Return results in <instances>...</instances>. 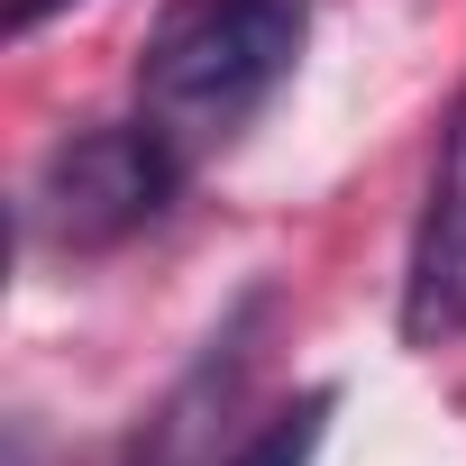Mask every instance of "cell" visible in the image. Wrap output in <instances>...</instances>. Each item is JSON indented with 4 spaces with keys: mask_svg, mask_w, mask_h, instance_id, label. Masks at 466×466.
Instances as JSON below:
<instances>
[{
    "mask_svg": "<svg viewBox=\"0 0 466 466\" xmlns=\"http://www.w3.org/2000/svg\"><path fill=\"white\" fill-rule=\"evenodd\" d=\"M311 0H165L137 46V119L183 156L228 147L302 65Z\"/></svg>",
    "mask_w": 466,
    "mask_h": 466,
    "instance_id": "obj_1",
    "label": "cell"
},
{
    "mask_svg": "<svg viewBox=\"0 0 466 466\" xmlns=\"http://www.w3.org/2000/svg\"><path fill=\"white\" fill-rule=\"evenodd\" d=\"M183 147L156 128V119H101V128H74L37 156L28 174V201H19V228L37 248H65V257H101L137 228H156L183 192Z\"/></svg>",
    "mask_w": 466,
    "mask_h": 466,
    "instance_id": "obj_2",
    "label": "cell"
},
{
    "mask_svg": "<svg viewBox=\"0 0 466 466\" xmlns=\"http://www.w3.org/2000/svg\"><path fill=\"white\" fill-rule=\"evenodd\" d=\"M402 339L411 348H457L466 339V101L439 128L430 192L411 219V257H402Z\"/></svg>",
    "mask_w": 466,
    "mask_h": 466,
    "instance_id": "obj_3",
    "label": "cell"
},
{
    "mask_svg": "<svg viewBox=\"0 0 466 466\" xmlns=\"http://www.w3.org/2000/svg\"><path fill=\"white\" fill-rule=\"evenodd\" d=\"M329 402H339L329 384H320V393H302L293 411H275L238 457H228V466H311V457H320V430H329Z\"/></svg>",
    "mask_w": 466,
    "mask_h": 466,
    "instance_id": "obj_4",
    "label": "cell"
},
{
    "mask_svg": "<svg viewBox=\"0 0 466 466\" xmlns=\"http://www.w3.org/2000/svg\"><path fill=\"white\" fill-rule=\"evenodd\" d=\"M46 10H65V0H10V37H28V28H46Z\"/></svg>",
    "mask_w": 466,
    "mask_h": 466,
    "instance_id": "obj_5",
    "label": "cell"
}]
</instances>
